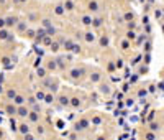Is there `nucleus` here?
Segmentation results:
<instances>
[{
  "instance_id": "obj_1",
  "label": "nucleus",
  "mask_w": 164,
  "mask_h": 140,
  "mask_svg": "<svg viewBox=\"0 0 164 140\" xmlns=\"http://www.w3.org/2000/svg\"><path fill=\"white\" fill-rule=\"evenodd\" d=\"M18 132L21 134V135H26V134L31 132V128H30V125H28L26 122H21V124L18 125Z\"/></svg>"
},
{
  "instance_id": "obj_2",
  "label": "nucleus",
  "mask_w": 164,
  "mask_h": 140,
  "mask_svg": "<svg viewBox=\"0 0 164 140\" xmlns=\"http://www.w3.org/2000/svg\"><path fill=\"white\" fill-rule=\"evenodd\" d=\"M28 114H30L28 107H25V106H20V107H16V116H20V117H28Z\"/></svg>"
},
{
  "instance_id": "obj_3",
  "label": "nucleus",
  "mask_w": 164,
  "mask_h": 140,
  "mask_svg": "<svg viewBox=\"0 0 164 140\" xmlns=\"http://www.w3.org/2000/svg\"><path fill=\"white\" fill-rule=\"evenodd\" d=\"M81 104H82V102H81V97H77V96H76V97H72V99L69 100V106H71L72 109L81 107Z\"/></svg>"
},
{
  "instance_id": "obj_4",
  "label": "nucleus",
  "mask_w": 164,
  "mask_h": 140,
  "mask_svg": "<svg viewBox=\"0 0 164 140\" xmlns=\"http://www.w3.org/2000/svg\"><path fill=\"white\" fill-rule=\"evenodd\" d=\"M159 130H161V124H159V122H151V124H149V132L158 134Z\"/></svg>"
},
{
  "instance_id": "obj_5",
  "label": "nucleus",
  "mask_w": 164,
  "mask_h": 140,
  "mask_svg": "<svg viewBox=\"0 0 164 140\" xmlns=\"http://www.w3.org/2000/svg\"><path fill=\"white\" fill-rule=\"evenodd\" d=\"M82 72H84V69H77V68H76V69H72V71H71V76H72V78H74V79H77V78H81L82 76Z\"/></svg>"
},
{
  "instance_id": "obj_6",
  "label": "nucleus",
  "mask_w": 164,
  "mask_h": 140,
  "mask_svg": "<svg viewBox=\"0 0 164 140\" xmlns=\"http://www.w3.org/2000/svg\"><path fill=\"white\" fill-rule=\"evenodd\" d=\"M13 102H15V106H18V107H20V106H23V104H25V97L16 94V97L13 99Z\"/></svg>"
},
{
  "instance_id": "obj_7",
  "label": "nucleus",
  "mask_w": 164,
  "mask_h": 140,
  "mask_svg": "<svg viewBox=\"0 0 164 140\" xmlns=\"http://www.w3.org/2000/svg\"><path fill=\"white\" fill-rule=\"evenodd\" d=\"M5 112L7 114H10V116H13V114H16V107L13 104H8L7 107H5Z\"/></svg>"
},
{
  "instance_id": "obj_8",
  "label": "nucleus",
  "mask_w": 164,
  "mask_h": 140,
  "mask_svg": "<svg viewBox=\"0 0 164 140\" xmlns=\"http://www.w3.org/2000/svg\"><path fill=\"white\" fill-rule=\"evenodd\" d=\"M5 96H7L8 100H10V99H15V97H16V91H15V89H8V91L5 92Z\"/></svg>"
},
{
  "instance_id": "obj_9",
  "label": "nucleus",
  "mask_w": 164,
  "mask_h": 140,
  "mask_svg": "<svg viewBox=\"0 0 164 140\" xmlns=\"http://www.w3.org/2000/svg\"><path fill=\"white\" fill-rule=\"evenodd\" d=\"M98 91H100L102 94H105V96H108L110 92H112V91H110V86H107V84H102V86H100V89H98Z\"/></svg>"
},
{
  "instance_id": "obj_10",
  "label": "nucleus",
  "mask_w": 164,
  "mask_h": 140,
  "mask_svg": "<svg viewBox=\"0 0 164 140\" xmlns=\"http://www.w3.org/2000/svg\"><path fill=\"white\" fill-rule=\"evenodd\" d=\"M28 119L31 120V122H38V120H39V114H38V112H30V114H28Z\"/></svg>"
},
{
  "instance_id": "obj_11",
  "label": "nucleus",
  "mask_w": 164,
  "mask_h": 140,
  "mask_svg": "<svg viewBox=\"0 0 164 140\" xmlns=\"http://www.w3.org/2000/svg\"><path fill=\"white\" fill-rule=\"evenodd\" d=\"M85 41H87V43H92V41H95V33L87 32V33H85Z\"/></svg>"
},
{
  "instance_id": "obj_12",
  "label": "nucleus",
  "mask_w": 164,
  "mask_h": 140,
  "mask_svg": "<svg viewBox=\"0 0 164 140\" xmlns=\"http://www.w3.org/2000/svg\"><path fill=\"white\" fill-rule=\"evenodd\" d=\"M145 140H158V137H156L154 132H146L145 134Z\"/></svg>"
},
{
  "instance_id": "obj_13",
  "label": "nucleus",
  "mask_w": 164,
  "mask_h": 140,
  "mask_svg": "<svg viewBox=\"0 0 164 140\" xmlns=\"http://www.w3.org/2000/svg\"><path fill=\"white\" fill-rule=\"evenodd\" d=\"M69 97H67V96H61V97H59V102H61V106H69Z\"/></svg>"
},
{
  "instance_id": "obj_14",
  "label": "nucleus",
  "mask_w": 164,
  "mask_h": 140,
  "mask_svg": "<svg viewBox=\"0 0 164 140\" xmlns=\"http://www.w3.org/2000/svg\"><path fill=\"white\" fill-rule=\"evenodd\" d=\"M90 81H92V82H98V81H100V74H98V72H92V74H90Z\"/></svg>"
},
{
  "instance_id": "obj_15",
  "label": "nucleus",
  "mask_w": 164,
  "mask_h": 140,
  "mask_svg": "<svg viewBox=\"0 0 164 140\" xmlns=\"http://www.w3.org/2000/svg\"><path fill=\"white\" fill-rule=\"evenodd\" d=\"M87 125H89V122H87V120H82L81 124H77V125H76V128H77V130H84V128L87 127Z\"/></svg>"
},
{
  "instance_id": "obj_16",
  "label": "nucleus",
  "mask_w": 164,
  "mask_h": 140,
  "mask_svg": "<svg viewBox=\"0 0 164 140\" xmlns=\"http://www.w3.org/2000/svg\"><path fill=\"white\" fill-rule=\"evenodd\" d=\"M82 23L85 25V26H89V25H92V18L90 16H82Z\"/></svg>"
},
{
  "instance_id": "obj_17",
  "label": "nucleus",
  "mask_w": 164,
  "mask_h": 140,
  "mask_svg": "<svg viewBox=\"0 0 164 140\" xmlns=\"http://www.w3.org/2000/svg\"><path fill=\"white\" fill-rule=\"evenodd\" d=\"M98 43H100V46H107V44H108V36H102L100 38V41H98Z\"/></svg>"
},
{
  "instance_id": "obj_18",
  "label": "nucleus",
  "mask_w": 164,
  "mask_h": 140,
  "mask_svg": "<svg viewBox=\"0 0 164 140\" xmlns=\"http://www.w3.org/2000/svg\"><path fill=\"white\" fill-rule=\"evenodd\" d=\"M89 7H90V10H92V12H97V10H98L97 2H90V4H89Z\"/></svg>"
},
{
  "instance_id": "obj_19",
  "label": "nucleus",
  "mask_w": 164,
  "mask_h": 140,
  "mask_svg": "<svg viewBox=\"0 0 164 140\" xmlns=\"http://www.w3.org/2000/svg\"><path fill=\"white\" fill-rule=\"evenodd\" d=\"M126 38H128V40H135V38H136V33L133 32V30H130V32L126 33Z\"/></svg>"
},
{
  "instance_id": "obj_20",
  "label": "nucleus",
  "mask_w": 164,
  "mask_h": 140,
  "mask_svg": "<svg viewBox=\"0 0 164 140\" xmlns=\"http://www.w3.org/2000/svg\"><path fill=\"white\" fill-rule=\"evenodd\" d=\"M16 23V18H7L5 20V25H8V26H12V25Z\"/></svg>"
},
{
  "instance_id": "obj_21",
  "label": "nucleus",
  "mask_w": 164,
  "mask_h": 140,
  "mask_svg": "<svg viewBox=\"0 0 164 140\" xmlns=\"http://www.w3.org/2000/svg\"><path fill=\"white\" fill-rule=\"evenodd\" d=\"M44 102H46V104H51V102H53V96H51V94H46V96H44Z\"/></svg>"
},
{
  "instance_id": "obj_22",
  "label": "nucleus",
  "mask_w": 164,
  "mask_h": 140,
  "mask_svg": "<svg viewBox=\"0 0 164 140\" xmlns=\"http://www.w3.org/2000/svg\"><path fill=\"white\" fill-rule=\"evenodd\" d=\"M44 76H46V71H44L43 68H39L38 69V78H44Z\"/></svg>"
},
{
  "instance_id": "obj_23",
  "label": "nucleus",
  "mask_w": 164,
  "mask_h": 140,
  "mask_svg": "<svg viewBox=\"0 0 164 140\" xmlns=\"http://www.w3.org/2000/svg\"><path fill=\"white\" fill-rule=\"evenodd\" d=\"M128 46H130V41H128V40L121 41V48H123V50H128Z\"/></svg>"
},
{
  "instance_id": "obj_24",
  "label": "nucleus",
  "mask_w": 164,
  "mask_h": 140,
  "mask_svg": "<svg viewBox=\"0 0 164 140\" xmlns=\"http://www.w3.org/2000/svg\"><path fill=\"white\" fill-rule=\"evenodd\" d=\"M117 68H118V69L123 68V60H121V58H118V60H117Z\"/></svg>"
},
{
  "instance_id": "obj_25",
  "label": "nucleus",
  "mask_w": 164,
  "mask_h": 140,
  "mask_svg": "<svg viewBox=\"0 0 164 140\" xmlns=\"http://www.w3.org/2000/svg\"><path fill=\"white\" fill-rule=\"evenodd\" d=\"M48 68L54 71V69H56V61H49V64H48Z\"/></svg>"
},
{
  "instance_id": "obj_26",
  "label": "nucleus",
  "mask_w": 164,
  "mask_h": 140,
  "mask_svg": "<svg viewBox=\"0 0 164 140\" xmlns=\"http://www.w3.org/2000/svg\"><path fill=\"white\" fill-rule=\"evenodd\" d=\"M44 96H46L44 92H36V99H44Z\"/></svg>"
},
{
  "instance_id": "obj_27",
  "label": "nucleus",
  "mask_w": 164,
  "mask_h": 140,
  "mask_svg": "<svg viewBox=\"0 0 164 140\" xmlns=\"http://www.w3.org/2000/svg\"><path fill=\"white\" fill-rule=\"evenodd\" d=\"M51 50H53V51H58V50H59V44L58 43H53V44H51Z\"/></svg>"
},
{
  "instance_id": "obj_28",
  "label": "nucleus",
  "mask_w": 164,
  "mask_h": 140,
  "mask_svg": "<svg viewBox=\"0 0 164 140\" xmlns=\"http://www.w3.org/2000/svg\"><path fill=\"white\" fill-rule=\"evenodd\" d=\"M100 122H102L100 117H94V119H92V124H100Z\"/></svg>"
},
{
  "instance_id": "obj_29",
  "label": "nucleus",
  "mask_w": 164,
  "mask_h": 140,
  "mask_svg": "<svg viewBox=\"0 0 164 140\" xmlns=\"http://www.w3.org/2000/svg\"><path fill=\"white\" fill-rule=\"evenodd\" d=\"M25 137V140H35V137L31 135V134H26V135H23Z\"/></svg>"
},
{
  "instance_id": "obj_30",
  "label": "nucleus",
  "mask_w": 164,
  "mask_h": 140,
  "mask_svg": "<svg viewBox=\"0 0 164 140\" xmlns=\"http://www.w3.org/2000/svg\"><path fill=\"white\" fill-rule=\"evenodd\" d=\"M36 132H38V134H44V128L41 127V125H38V127H36Z\"/></svg>"
},
{
  "instance_id": "obj_31",
  "label": "nucleus",
  "mask_w": 164,
  "mask_h": 140,
  "mask_svg": "<svg viewBox=\"0 0 164 140\" xmlns=\"http://www.w3.org/2000/svg\"><path fill=\"white\" fill-rule=\"evenodd\" d=\"M0 38H2V40H5V38H7V32H3V30H2V32H0Z\"/></svg>"
},
{
  "instance_id": "obj_32",
  "label": "nucleus",
  "mask_w": 164,
  "mask_h": 140,
  "mask_svg": "<svg viewBox=\"0 0 164 140\" xmlns=\"http://www.w3.org/2000/svg\"><path fill=\"white\" fill-rule=\"evenodd\" d=\"M138 96H140V97H143V96H146V91H145V89H141V91H140V92H138Z\"/></svg>"
},
{
  "instance_id": "obj_33",
  "label": "nucleus",
  "mask_w": 164,
  "mask_h": 140,
  "mask_svg": "<svg viewBox=\"0 0 164 140\" xmlns=\"http://www.w3.org/2000/svg\"><path fill=\"white\" fill-rule=\"evenodd\" d=\"M66 7H67V10H72V7H74V5H72V2H67Z\"/></svg>"
},
{
  "instance_id": "obj_34",
  "label": "nucleus",
  "mask_w": 164,
  "mask_h": 140,
  "mask_svg": "<svg viewBox=\"0 0 164 140\" xmlns=\"http://www.w3.org/2000/svg\"><path fill=\"white\" fill-rule=\"evenodd\" d=\"M76 138H77V135H76V134H71V135H69V140H76Z\"/></svg>"
},
{
  "instance_id": "obj_35",
  "label": "nucleus",
  "mask_w": 164,
  "mask_h": 140,
  "mask_svg": "<svg viewBox=\"0 0 164 140\" xmlns=\"http://www.w3.org/2000/svg\"><path fill=\"white\" fill-rule=\"evenodd\" d=\"M100 23H102V20H100V18H97V20L94 22V25H95V26H98V25H100Z\"/></svg>"
},
{
  "instance_id": "obj_36",
  "label": "nucleus",
  "mask_w": 164,
  "mask_h": 140,
  "mask_svg": "<svg viewBox=\"0 0 164 140\" xmlns=\"http://www.w3.org/2000/svg\"><path fill=\"white\" fill-rule=\"evenodd\" d=\"M56 13H59V15H61V13H63V7H58V8H56Z\"/></svg>"
},
{
  "instance_id": "obj_37",
  "label": "nucleus",
  "mask_w": 164,
  "mask_h": 140,
  "mask_svg": "<svg viewBox=\"0 0 164 140\" xmlns=\"http://www.w3.org/2000/svg\"><path fill=\"white\" fill-rule=\"evenodd\" d=\"M28 102H30V104H33V106H35V102H36V99H35V97H30V100H28Z\"/></svg>"
},
{
  "instance_id": "obj_38",
  "label": "nucleus",
  "mask_w": 164,
  "mask_h": 140,
  "mask_svg": "<svg viewBox=\"0 0 164 140\" xmlns=\"http://www.w3.org/2000/svg\"><path fill=\"white\" fill-rule=\"evenodd\" d=\"M2 26H5V20H3V18H0V28H2Z\"/></svg>"
},
{
  "instance_id": "obj_39",
  "label": "nucleus",
  "mask_w": 164,
  "mask_h": 140,
  "mask_svg": "<svg viewBox=\"0 0 164 140\" xmlns=\"http://www.w3.org/2000/svg\"><path fill=\"white\" fill-rule=\"evenodd\" d=\"M97 140H105V138H103V137H98V138Z\"/></svg>"
},
{
  "instance_id": "obj_40",
  "label": "nucleus",
  "mask_w": 164,
  "mask_h": 140,
  "mask_svg": "<svg viewBox=\"0 0 164 140\" xmlns=\"http://www.w3.org/2000/svg\"><path fill=\"white\" fill-rule=\"evenodd\" d=\"M3 2H5V0H0V4H3Z\"/></svg>"
}]
</instances>
